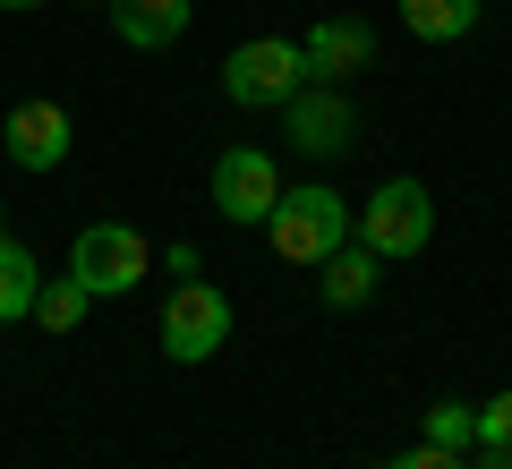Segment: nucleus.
<instances>
[{"mask_svg": "<svg viewBox=\"0 0 512 469\" xmlns=\"http://www.w3.org/2000/svg\"><path fill=\"white\" fill-rule=\"evenodd\" d=\"M299 60H308L316 86H350V77L376 60V26H367V18H325L308 43H299Z\"/></svg>", "mask_w": 512, "mask_h": 469, "instance_id": "nucleus-9", "label": "nucleus"}, {"mask_svg": "<svg viewBox=\"0 0 512 469\" xmlns=\"http://www.w3.org/2000/svg\"><path fill=\"white\" fill-rule=\"evenodd\" d=\"M265 239H274V256H291V265H325L350 239V197H333V188H291V197H274V214H265Z\"/></svg>", "mask_w": 512, "mask_h": 469, "instance_id": "nucleus-1", "label": "nucleus"}, {"mask_svg": "<svg viewBox=\"0 0 512 469\" xmlns=\"http://www.w3.org/2000/svg\"><path fill=\"white\" fill-rule=\"evenodd\" d=\"M0 9H43V0H0Z\"/></svg>", "mask_w": 512, "mask_h": 469, "instance_id": "nucleus-19", "label": "nucleus"}, {"mask_svg": "<svg viewBox=\"0 0 512 469\" xmlns=\"http://www.w3.org/2000/svg\"><path fill=\"white\" fill-rule=\"evenodd\" d=\"M316 290H325V307H367L376 299V256H367L359 239H342V248L325 256V273H316Z\"/></svg>", "mask_w": 512, "mask_h": 469, "instance_id": "nucleus-11", "label": "nucleus"}, {"mask_svg": "<svg viewBox=\"0 0 512 469\" xmlns=\"http://www.w3.org/2000/svg\"><path fill=\"white\" fill-rule=\"evenodd\" d=\"M222 342H231V299H222L214 282H180V290H171V307H163V359L205 367Z\"/></svg>", "mask_w": 512, "mask_h": 469, "instance_id": "nucleus-5", "label": "nucleus"}, {"mask_svg": "<svg viewBox=\"0 0 512 469\" xmlns=\"http://www.w3.org/2000/svg\"><path fill=\"white\" fill-rule=\"evenodd\" d=\"M470 435H478V444H512V393L478 401V410H470Z\"/></svg>", "mask_w": 512, "mask_h": 469, "instance_id": "nucleus-16", "label": "nucleus"}, {"mask_svg": "<svg viewBox=\"0 0 512 469\" xmlns=\"http://www.w3.org/2000/svg\"><path fill=\"white\" fill-rule=\"evenodd\" d=\"M470 469H512V444H470Z\"/></svg>", "mask_w": 512, "mask_h": 469, "instance_id": "nucleus-18", "label": "nucleus"}, {"mask_svg": "<svg viewBox=\"0 0 512 469\" xmlns=\"http://www.w3.org/2000/svg\"><path fill=\"white\" fill-rule=\"evenodd\" d=\"M274 197H282V171H274L265 145H231V154L214 163V205H222V222H265V214H274Z\"/></svg>", "mask_w": 512, "mask_h": 469, "instance_id": "nucleus-7", "label": "nucleus"}, {"mask_svg": "<svg viewBox=\"0 0 512 469\" xmlns=\"http://www.w3.org/2000/svg\"><path fill=\"white\" fill-rule=\"evenodd\" d=\"M427 239H436V205H427V188H419V180H384L376 197L359 205V248L376 256V265L427 256Z\"/></svg>", "mask_w": 512, "mask_h": 469, "instance_id": "nucleus-2", "label": "nucleus"}, {"mask_svg": "<svg viewBox=\"0 0 512 469\" xmlns=\"http://www.w3.org/2000/svg\"><path fill=\"white\" fill-rule=\"evenodd\" d=\"M35 290H43V265L26 256V239H0V325H26Z\"/></svg>", "mask_w": 512, "mask_h": 469, "instance_id": "nucleus-12", "label": "nucleus"}, {"mask_svg": "<svg viewBox=\"0 0 512 469\" xmlns=\"http://www.w3.org/2000/svg\"><path fill=\"white\" fill-rule=\"evenodd\" d=\"M427 444L470 452V444H478V435H470V401H436V410H427Z\"/></svg>", "mask_w": 512, "mask_h": 469, "instance_id": "nucleus-15", "label": "nucleus"}, {"mask_svg": "<svg viewBox=\"0 0 512 469\" xmlns=\"http://www.w3.org/2000/svg\"><path fill=\"white\" fill-rule=\"evenodd\" d=\"M86 307H94V299L77 290V273H60V282L35 290V325H43V333H77V325H86Z\"/></svg>", "mask_w": 512, "mask_h": 469, "instance_id": "nucleus-14", "label": "nucleus"}, {"mask_svg": "<svg viewBox=\"0 0 512 469\" xmlns=\"http://www.w3.org/2000/svg\"><path fill=\"white\" fill-rule=\"evenodd\" d=\"M299 86H308V60L282 35H256V43H239L222 60V103H239V111H282Z\"/></svg>", "mask_w": 512, "mask_h": 469, "instance_id": "nucleus-3", "label": "nucleus"}, {"mask_svg": "<svg viewBox=\"0 0 512 469\" xmlns=\"http://www.w3.org/2000/svg\"><path fill=\"white\" fill-rule=\"evenodd\" d=\"M146 239L128 231V222H86L77 231V248H69V273H77V290L86 299H128V290L146 282Z\"/></svg>", "mask_w": 512, "mask_h": 469, "instance_id": "nucleus-4", "label": "nucleus"}, {"mask_svg": "<svg viewBox=\"0 0 512 469\" xmlns=\"http://www.w3.org/2000/svg\"><path fill=\"white\" fill-rule=\"evenodd\" d=\"M282 111H291V145H299V154H316V163H333V154L359 137V120H350L342 86H316V77H308V86H299Z\"/></svg>", "mask_w": 512, "mask_h": 469, "instance_id": "nucleus-8", "label": "nucleus"}, {"mask_svg": "<svg viewBox=\"0 0 512 469\" xmlns=\"http://www.w3.org/2000/svg\"><path fill=\"white\" fill-rule=\"evenodd\" d=\"M478 9H487V0H402V26L419 43H461L478 26Z\"/></svg>", "mask_w": 512, "mask_h": 469, "instance_id": "nucleus-13", "label": "nucleus"}, {"mask_svg": "<svg viewBox=\"0 0 512 469\" xmlns=\"http://www.w3.org/2000/svg\"><path fill=\"white\" fill-rule=\"evenodd\" d=\"M0 239H9V222H0Z\"/></svg>", "mask_w": 512, "mask_h": 469, "instance_id": "nucleus-20", "label": "nucleus"}, {"mask_svg": "<svg viewBox=\"0 0 512 469\" xmlns=\"http://www.w3.org/2000/svg\"><path fill=\"white\" fill-rule=\"evenodd\" d=\"M103 9L120 26V43H137V52H163L188 35V0H103Z\"/></svg>", "mask_w": 512, "mask_h": 469, "instance_id": "nucleus-10", "label": "nucleus"}, {"mask_svg": "<svg viewBox=\"0 0 512 469\" xmlns=\"http://www.w3.org/2000/svg\"><path fill=\"white\" fill-rule=\"evenodd\" d=\"M384 469H470V452H444V444H419V452H402V461H384Z\"/></svg>", "mask_w": 512, "mask_h": 469, "instance_id": "nucleus-17", "label": "nucleus"}, {"mask_svg": "<svg viewBox=\"0 0 512 469\" xmlns=\"http://www.w3.org/2000/svg\"><path fill=\"white\" fill-rule=\"evenodd\" d=\"M0 145H9V163H18V171H60V163H69V145H77V120H69V103L35 94V103H9Z\"/></svg>", "mask_w": 512, "mask_h": 469, "instance_id": "nucleus-6", "label": "nucleus"}]
</instances>
